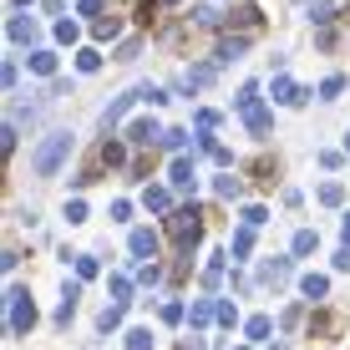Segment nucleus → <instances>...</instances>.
<instances>
[{
  "label": "nucleus",
  "instance_id": "nucleus-1",
  "mask_svg": "<svg viewBox=\"0 0 350 350\" xmlns=\"http://www.w3.org/2000/svg\"><path fill=\"white\" fill-rule=\"evenodd\" d=\"M71 142H77L71 132H51V137H46L41 148L31 152V173H36V178H51L56 167H62V163L71 158Z\"/></svg>",
  "mask_w": 350,
  "mask_h": 350
},
{
  "label": "nucleus",
  "instance_id": "nucleus-2",
  "mask_svg": "<svg viewBox=\"0 0 350 350\" xmlns=\"http://www.w3.org/2000/svg\"><path fill=\"white\" fill-rule=\"evenodd\" d=\"M167 234H173V239H178V249L188 254V244L203 234V213H198V208H178L173 219H167Z\"/></svg>",
  "mask_w": 350,
  "mask_h": 350
},
{
  "label": "nucleus",
  "instance_id": "nucleus-3",
  "mask_svg": "<svg viewBox=\"0 0 350 350\" xmlns=\"http://www.w3.org/2000/svg\"><path fill=\"white\" fill-rule=\"evenodd\" d=\"M5 305H10V335H26L31 325H36V305H31V295H26V289H10Z\"/></svg>",
  "mask_w": 350,
  "mask_h": 350
},
{
  "label": "nucleus",
  "instance_id": "nucleus-4",
  "mask_svg": "<svg viewBox=\"0 0 350 350\" xmlns=\"http://www.w3.org/2000/svg\"><path fill=\"white\" fill-rule=\"evenodd\" d=\"M269 96H274V102H280V107H299V102H305L310 92H305V87H295V81H289L284 71H280V77L269 81Z\"/></svg>",
  "mask_w": 350,
  "mask_h": 350
},
{
  "label": "nucleus",
  "instance_id": "nucleus-5",
  "mask_svg": "<svg viewBox=\"0 0 350 350\" xmlns=\"http://www.w3.org/2000/svg\"><path fill=\"white\" fill-rule=\"evenodd\" d=\"M127 137H132V142H163L167 132H163L158 122H152V117H137V122L127 127Z\"/></svg>",
  "mask_w": 350,
  "mask_h": 350
},
{
  "label": "nucleus",
  "instance_id": "nucleus-6",
  "mask_svg": "<svg viewBox=\"0 0 350 350\" xmlns=\"http://www.w3.org/2000/svg\"><path fill=\"white\" fill-rule=\"evenodd\" d=\"M127 244H132V254H137V259L158 254V234H152V228H132V239H127Z\"/></svg>",
  "mask_w": 350,
  "mask_h": 350
},
{
  "label": "nucleus",
  "instance_id": "nucleus-7",
  "mask_svg": "<svg viewBox=\"0 0 350 350\" xmlns=\"http://www.w3.org/2000/svg\"><path fill=\"white\" fill-rule=\"evenodd\" d=\"M208 320H219V305H213V299H193V310H188V325H193V330H203Z\"/></svg>",
  "mask_w": 350,
  "mask_h": 350
},
{
  "label": "nucleus",
  "instance_id": "nucleus-8",
  "mask_svg": "<svg viewBox=\"0 0 350 350\" xmlns=\"http://www.w3.org/2000/svg\"><path fill=\"white\" fill-rule=\"evenodd\" d=\"M36 21H26V16H10V41H21V46H36Z\"/></svg>",
  "mask_w": 350,
  "mask_h": 350
},
{
  "label": "nucleus",
  "instance_id": "nucleus-9",
  "mask_svg": "<svg viewBox=\"0 0 350 350\" xmlns=\"http://www.w3.org/2000/svg\"><path fill=\"white\" fill-rule=\"evenodd\" d=\"M244 122H249V132H254V137H264V132H269V107H264V102L244 107Z\"/></svg>",
  "mask_w": 350,
  "mask_h": 350
},
{
  "label": "nucleus",
  "instance_id": "nucleus-10",
  "mask_svg": "<svg viewBox=\"0 0 350 350\" xmlns=\"http://www.w3.org/2000/svg\"><path fill=\"white\" fill-rule=\"evenodd\" d=\"M132 96H137V92H127V96H112V102L102 107V122H107V127H112V122H122V112L132 107Z\"/></svg>",
  "mask_w": 350,
  "mask_h": 350
},
{
  "label": "nucleus",
  "instance_id": "nucleus-11",
  "mask_svg": "<svg viewBox=\"0 0 350 350\" xmlns=\"http://www.w3.org/2000/svg\"><path fill=\"white\" fill-rule=\"evenodd\" d=\"M299 289H305V299H325V295H330V280H325V274H305Z\"/></svg>",
  "mask_w": 350,
  "mask_h": 350
},
{
  "label": "nucleus",
  "instance_id": "nucleus-12",
  "mask_svg": "<svg viewBox=\"0 0 350 350\" xmlns=\"http://www.w3.org/2000/svg\"><path fill=\"white\" fill-rule=\"evenodd\" d=\"M167 178H173V188H193V163H188V158H173Z\"/></svg>",
  "mask_w": 350,
  "mask_h": 350
},
{
  "label": "nucleus",
  "instance_id": "nucleus-13",
  "mask_svg": "<svg viewBox=\"0 0 350 350\" xmlns=\"http://www.w3.org/2000/svg\"><path fill=\"white\" fill-rule=\"evenodd\" d=\"M259 274H264L269 284H284V280H289V259H269V264H264Z\"/></svg>",
  "mask_w": 350,
  "mask_h": 350
},
{
  "label": "nucleus",
  "instance_id": "nucleus-14",
  "mask_svg": "<svg viewBox=\"0 0 350 350\" xmlns=\"http://www.w3.org/2000/svg\"><path fill=\"white\" fill-rule=\"evenodd\" d=\"M142 203H148L152 213H163L167 203H173V193H167V188H148V193H142Z\"/></svg>",
  "mask_w": 350,
  "mask_h": 350
},
{
  "label": "nucleus",
  "instance_id": "nucleus-15",
  "mask_svg": "<svg viewBox=\"0 0 350 350\" xmlns=\"http://www.w3.org/2000/svg\"><path fill=\"white\" fill-rule=\"evenodd\" d=\"M31 71H36V77H51V71H56V56H51V51H31Z\"/></svg>",
  "mask_w": 350,
  "mask_h": 350
},
{
  "label": "nucleus",
  "instance_id": "nucleus-16",
  "mask_svg": "<svg viewBox=\"0 0 350 350\" xmlns=\"http://www.w3.org/2000/svg\"><path fill=\"white\" fill-rule=\"evenodd\" d=\"M137 102H148V107H163V102H167V92H163V87H152V81H142V87H137Z\"/></svg>",
  "mask_w": 350,
  "mask_h": 350
},
{
  "label": "nucleus",
  "instance_id": "nucleus-17",
  "mask_svg": "<svg viewBox=\"0 0 350 350\" xmlns=\"http://www.w3.org/2000/svg\"><path fill=\"white\" fill-rule=\"evenodd\" d=\"M249 249H254V228H239L234 234V259H249Z\"/></svg>",
  "mask_w": 350,
  "mask_h": 350
},
{
  "label": "nucleus",
  "instance_id": "nucleus-18",
  "mask_svg": "<svg viewBox=\"0 0 350 350\" xmlns=\"http://www.w3.org/2000/svg\"><path fill=\"white\" fill-rule=\"evenodd\" d=\"M320 203H325V208H340V203H345V188H340V183H325V188H320Z\"/></svg>",
  "mask_w": 350,
  "mask_h": 350
},
{
  "label": "nucleus",
  "instance_id": "nucleus-19",
  "mask_svg": "<svg viewBox=\"0 0 350 350\" xmlns=\"http://www.w3.org/2000/svg\"><path fill=\"white\" fill-rule=\"evenodd\" d=\"M315 244H320L315 228H299V234H295V254H315Z\"/></svg>",
  "mask_w": 350,
  "mask_h": 350
},
{
  "label": "nucleus",
  "instance_id": "nucleus-20",
  "mask_svg": "<svg viewBox=\"0 0 350 350\" xmlns=\"http://www.w3.org/2000/svg\"><path fill=\"white\" fill-rule=\"evenodd\" d=\"M92 31H96V41H112V36L122 31V21H117V16L107 21V16H102V21H96V26H92Z\"/></svg>",
  "mask_w": 350,
  "mask_h": 350
},
{
  "label": "nucleus",
  "instance_id": "nucleus-21",
  "mask_svg": "<svg viewBox=\"0 0 350 350\" xmlns=\"http://www.w3.org/2000/svg\"><path fill=\"white\" fill-rule=\"evenodd\" d=\"M244 46H249L244 36H234V41H224V46H219V62H234V56H244Z\"/></svg>",
  "mask_w": 350,
  "mask_h": 350
},
{
  "label": "nucleus",
  "instance_id": "nucleus-22",
  "mask_svg": "<svg viewBox=\"0 0 350 350\" xmlns=\"http://www.w3.org/2000/svg\"><path fill=\"white\" fill-rule=\"evenodd\" d=\"M269 330H274L269 315H254V320H249V340H269Z\"/></svg>",
  "mask_w": 350,
  "mask_h": 350
},
{
  "label": "nucleus",
  "instance_id": "nucleus-23",
  "mask_svg": "<svg viewBox=\"0 0 350 350\" xmlns=\"http://www.w3.org/2000/svg\"><path fill=\"white\" fill-rule=\"evenodd\" d=\"M340 92H345V77H325V87H320V102H335Z\"/></svg>",
  "mask_w": 350,
  "mask_h": 350
},
{
  "label": "nucleus",
  "instance_id": "nucleus-24",
  "mask_svg": "<svg viewBox=\"0 0 350 350\" xmlns=\"http://www.w3.org/2000/svg\"><path fill=\"white\" fill-rule=\"evenodd\" d=\"M127 295H132V284L122 280V274H112V305H117V310L127 305Z\"/></svg>",
  "mask_w": 350,
  "mask_h": 350
},
{
  "label": "nucleus",
  "instance_id": "nucleus-25",
  "mask_svg": "<svg viewBox=\"0 0 350 350\" xmlns=\"http://www.w3.org/2000/svg\"><path fill=\"white\" fill-rule=\"evenodd\" d=\"M127 350H152V330H127Z\"/></svg>",
  "mask_w": 350,
  "mask_h": 350
},
{
  "label": "nucleus",
  "instance_id": "nucleus-26",
  "mask_svg": "<svg viewBox=\"0 0 350 350\" xmlns=\"http://www.w3.org/2000/svg\"><path fill=\"white\" fill-rule=\"evenodd\" d=\"M193 21H198V26H219V10H213V5H193Z\"/></svg>",
  "mask_w": 350,
  "mask_h": 350
},
{
  "label": "nucleus",
  "instance_id": "nucleus-27",
  "mask_svg": "<svg viewBox=\"0 0 350 350\" xmlns=\"http://www.w3.org/2000/svg\"><path fill=\"white\" fill-rule=\"evenodd\" d=\"M213 188H219V198H239V178H213Z\"/></svg>",
  "mask_w": 350,
  "mask_h": 350
},
{
  "label": "nucleus",
  "instance_id": "nucleus-28",
  "mask_svg": "<svg viewBox=\"0 0 350 350\" xmlns=\"http://www.w3.org/2000/svg\"><path fill=\"white\" fill-rule=\"evenodd\" d=\"M77 66L81 71H96V66H102V51H92V46H87V51H77Z\"/></svg>",
  "mask_w": 350,
  "mask_h": 350
},
{
  "label": "nucleus",
  "instance_id": "nucleus-29",
  "mask_svg": "<svg viewBox=\"0 0 350 350\" xmlns=\"http://www.w3.org/2000/svg\"><path fill=\"white\" fill-rule=\"evenodd\" d=\"M66 224H87V203H81V198L66 203Z\"/></svg>",
  "mask_w": 350,
  "mask_h": 350
},
{
  "label": "nucleus",
  "instance_id": "nucleus-30",
  "mask_svg": "<svg viewBox=\"0 0 350 350\" xmlns=\"http://www.w3.org/2000/svg\"><path fill=\"white\" fill-rule=\"evenodd\" d=\"M219 274H224V254H213L208 269H203V284H219Z\"/></svg>",
  "mask_w": 350,
  "mask_h": 350
},
{
  "label": "nucleus",
  "instance_id": "nucleus-31",
  "mask_svg": "<svg viewBox=\"0 0 350 350\" xmlns=\"http://www.w3.org/2000/svg\"><path fill=\"white\" fill-rule=\"evenodd\" d=\"M264 219H269V213H264V208H259V203H249V208H244V228H259Z\"/></svg>",
  "mask_w": 350,
  "mask_h": 350
},
{
  "label": "nucleus",
  "instance_id": "nucleus-32",
  "mask_svg": "<svg viewBox=\"0 0 350 350\" xmlns=\"http://www.w3.org/2000/svg\"><path fill=\"white\" fill-rule=\"evenodd\" d=\"M96 325H102V330H117V325H122V310H117V305L102 310V320H96Z\"/></svg>",
  "mask_w": 350,
  "mask_h": 350
},
{
  "label": "nucleus",
  "instance_id": "nucleus-33",
  "mask_svg": "<svg viewBox=\"0 0 350 350\" xmlns=\"http://www.w3.org/2000/svg\"><path fill=\"white\" fill-rule=\"evenodd\" d=\"M137 280H142V284H158V280H163V269H158V264H142Z\"/></svg>",
  "mask_w": 350,
  "mask_h": 350
},
{
  "label": "nucleus",
  "instance_id": "nucleus-34",
  "mask_svg": "<svg viewBox=\"0 0 350 350\" xmlns=\"http://www.w3.org/2000/svg\"><path fill=\"white\" fill-rule=\"evenodd\" d=\"M77 10H81V16H87V21H102V0H81Z\"/></svg>",
  "mask_w": 350,
  "mask_h": 350
},
{
  "label": "nucleus",
  "instance_id": "nucleus-35",
  "mask_svg": "<svg viewBox=\"0 0 350 350\" xmlns=\"http://www.w3.org/2000/svg\"><path fill=\"white\" fill-rule=\"evenodd\" d=\"M56 41H66V46L77 41V21H62V26H56Z\"/></svg>",
  "mask_w": 350,
  "mask_h": 350
},
{
  "label": "nucleus",
  "instance_id": "nucleus-36",
  "mask_svg": "<svg viewBox=\"0 0 350 350\" xmlns=\"http://www.w3.org/2000/svg\"><path fill=\"white\" fill-rule=\"evenodd\" d=\"M77 274H81V280H92V274H96V259L81 254V259H77Z\"/></svg>",
  "mask_w": 350,
  "mask_h": 350
},
{
  "label": "nucleus",
  "instance_id": "nucleus-37",
  "mask_svg": "<svg viewBox=\"0 0 350 350\" xmlns=\"http://www.w3.org/2000/svg\"><path fill=\"white\" fill-rule=\"evenodd\" d=\"M16 77H21V66H16V62H5V71H0V81H5V92L16 87Z\"/></svg>",
  "mask_w": 350,
  "mask_h": 350
},
{
  "label": "nucleus",
  "instance_id": "nucleus-38",
  "mask_svg": "<svg viewBox=\"0 0 350 350\" xmlns=\"http://www.w3.org/2000/svg\"><path fill=\"white\" fill-rule=\"evenodd\" d=\"M102 163L117 167V163H122V148H117V142H107V148H102Z\"/></svg>",
  "mask_w": 350,
  "mask_h": 350
},
{
  "label": "nucleus",
  "instance_id": "nucleus-39",
  "mask_svg": "<svg viewBox=\"0 0 350 350\" xmlns=\"http://www.w3.org/2000/svg\"><path fill=\"white\" fill-rule=\"evenodd\" d=\"M163 320H167V325H178V320H183V305H178V299H173V305H163Z\"/></svg>",
  "mask_w": 350,
  "mask_h": 350
},
{
  "label": "nucleus",
  "instance_id": "nucleus-40",
  "mask_svg": "<svg viewBox=\"0 0 350 350\" xmlns=\"http://www.w3.org/2000/svg\"><path fill=\"white\" fill-rule=\"evenodd\" d=\"M335 269H350V249H340V254H335Z\"/></svg>",
  "mask_w": 350,
  "mask_h": 350
},
{
  "label": "nucleus",
  "instance_id": "nucleus-41",
  "mask_svg": "<svg viewBox=\"0 0 350 350\" xmlns=\"http://www.w3.org/2000/svg\"><path fill=\"white\" fill-rule=\"evenodd\" d=\"M345 249H350V213H345Z\"/></svg>",
  "mask_w": 350,
  "mask_h": 350
},
{
  "label": "nucleus",
  "instance_id": "nucleus-42",
  "mask_svg": "<svg viewBox=\"0 0 350 350\" xmlns=\"http://www.w3.org/2000/svg\"><path fill=\"white\" fill-rule=\"evenodd\" d=\"M345 152H350V132H345Z\"/></svg>",
  "mask_w": 350,
  "mask_h": 350
},
{
  "label": "nucleus",
  "instance_id": "nucleus-43",
  "mask_svg": "<svg viewBox=\"0 0 350 350\" xmlns=\"http://www.w3.org/2000/svg\"><path fill=\"white\" fill-rule=\"evenodd\" d=\"M16 5H31V0H16Z\"/></svg>",
  "mask_w": 350,
  "mask_h": 350
}]
</instances>
